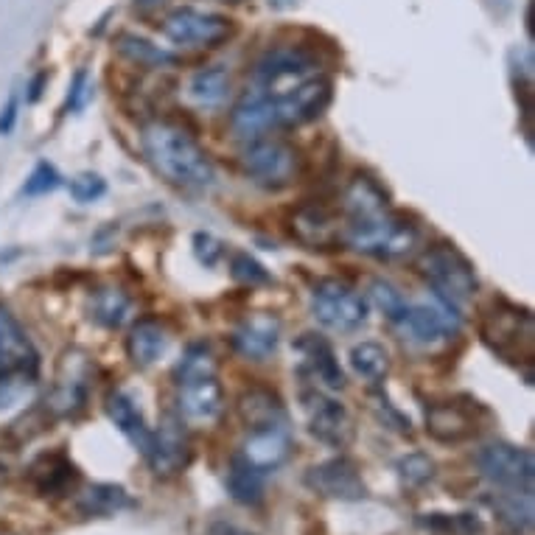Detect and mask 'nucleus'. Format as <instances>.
Segmentation results:
<instances>
[{
  "mask_svg": "<svg viewBox=\"0 0 535 535\" xmlns=\"http://www.w3.org/2000/svg\"><path fill=\"white\" fill-rule=\"evenodd\" d=\"M292 233L309 250H331L342 239L337 219L325 211L323 205H303L292 216Z\"/></svg>",
  "mask_w": 535,
  "mask_h": 535,
  "instance_id": "412c9836",
  "label": "nucleus"
},
{
  "mask_svg": "<svg viewBox=\"0 0 535 535\" xmlns=\"http://www.w3.org/2000/svg\"><path fill=\"white\" fill-rule=\"evenodd\" d=\"M345 211L351 219L387 211V194L370 177H356L345 191Z\"/></svg>",
  "mask_w": 535,
  "mask_h": 535,
  "instance_id": "f704fd0d",
  "label": "nucleus"
},
{
  "mask_svg": "<svg viewBox=\"0 0 535 535\" xmlns=\"http://www.w3.org/2000/svg\"><path fill=\"white\" fill-rule=\"evenodd\" d=\"M281 342V320L275 314L258 311L250 314L239 323V328L233 331V348L250 362H264L272 353L278 351Z\"/></svg>",
  "mask_w": 535,
  "mask_h": 535,
  "instance_id": "dca6fc26",
  "label": "nucleus"
},
{
  "mask_svg": "<svg viewBox=\"0 0 535 535\" xmlns=\"http://www.w3.org/2000/svg\"><path fill=\"white\" fill-rule=\"evenodd\" d=\"M208 535H253V533L241 530V527H236V524H227V521H216Z\"/></svg>",
  "mask_w": 535,
  "mask_h": 535,
  "instance_id": "49530a36",
  "label": "nucleus"
},
{
  "mask_svg": "<svg viewBox=\"0 0 535 535\" xmlns=\"http://www.w3.org/2000/svg\"><path fill=\"white\" fill-rule=\"evenodd\" d=\"M177 404L188 421L211 423L222 415L225 393H222V384L216 381V376L177 381Z\"/></svg>",
  "mask_w": 535,
  "mask_h": 535,
  "instance_id": "f3484780",
  "label": "nucleus"
},
{
  "mask_svg": "<svg viewBox=\"0 0 535 535\" xmlns=\"http://www.w3.org/2000/svg\"><path fill=\"white\" fill-rule=\"evenodd\" d=\"M3 479H6V468L0 465V482H3Z\"/></svg>",
  "mask_w": 535,
  "mask_h": 535,
  "instance_id": "3c124183",
  "label": "nucleus"
},
{
  "mask_svg": "<svg viewBox=\"0 0 535 535\" xmlns=\"http://www.w3.org/2000/svg\"><path fill=\"white\" fill-rule=\"evenodd\" d=\"M37 373V353L9 311L0 306V376Z\"/></svg>",
  "mask_w": 535,
  "mask_h": 535,
  "instance_id": "6ab92c4d",
  "label": "nucleus"
},
{
  "mask_svg": "<svg viewBox=\"0 0 535 535\" xmlns=\"http://www.w3.org/2000/svg\"><path fill=\"white\" fill-rule=\"evenodd\" d=\"M76 468H73L62 454H43L37 463L31 465V479L40 493H62L68 491V485L76 482Z\"/></svg>",
  "mask_w": 535,
  "mask_h": 535,
  "instance_id": "c756f323",
  "label": "nucleus"
},
{
  "mask_svg": "<svg viewBox=\"0 0 535 535\" xmlns=\"http://www.w3.org/2000/svg\"><path fill=\"white\" fill-rule=\"evenodd\" d=\"M370 297H373V303L379 306V311L384 314V317H390V320H401L404 317V311H407V300H404V295L395 289L393 283L387 281H376L373 286H370Z\"/></svg>",
  "mask_w": 535,
  "mask_h": 535,
  "instance_id": "58836bf2",
  "label": "nucleus"
},
{
  "mask_svg": "<svg viewBox=\"0 0 535 535\" xmlns=\"http://www.w3.org/2000/svg\"><path fill=\"white\" fill-rule=\"evenodd\" d=\"M166 348H169V334L157 320H141L129 331L127 351L135 365H155L157 359L166 353Z\"/></svg>",
  "mask_w": 535,
  "mask_h": 535,
  "instance_id": "a878e982",
  "label": "nucleus"
},
{
  "mask_svg": "<svg viewBox=\"0 0 535 535\" xmlns=\"http://www.w3.org/2000/svg\"><path fill=\"white\" fill-rule=\"evenodd\" d=\"M239 415L247 432L269 429V426H286V409L281 398L264 387H253L239 398Z\"/></svg>",
  "mask_w": 535,
  "mask_h": 535,
  "instance_id": "b1692460",
  "label": "nucleus"
},
{
  "mask_svg": "<svg viewBox=\"0 0 535 535\" xmlns=\"http://www.w3.org/2000/svg\"><path fill=\"white\" fill-rule=\"evenodd\" d=\"M267 3L269 6H275V9H292L300 0H267Z\"/></svg>",
  "mask_w": 535,
  "mask_h": 535,
  "instance_id": "09e8293b",
  "label": "nucleus"
},
{
  "mask_svg": "<svg viewBox=\"0 0 535 535\" xmlns=\"http://www.w3.org/2000/svg\"><path fill=\"white\" fill-rule=\"evenodd\" d=\"M135 3H138L141 9H157V6H163L166 0H135Z\"/></svg>",
  "mask_w": 535,
  "mask_h": 535,
  "instance_id": "8fccbe9b",
  "label": "nucleus"
},
{
  "mask_svg": "<svg viewBox=\"0 0 535 535\" xmlns=\"http://www.w3.org/2000/svg\"><path fill=\"white\" fill-rule=\"evenodd\" d=\"M143 457H146V463H149V468L155 471L157 477L180 474L188 465V460H191V443H188L183 423L177 421L174 415H169L163 421V426L157 432H152Z\"/></svg>",
  "mask_w": 535,
  "mask_h": 535,
  "instance_id": "4468645a",
  "label": "nucleus"
},
{
  "mask_svg": "<svg viewBox=\"0 0 535 535\" xmlns=\"http://www.w3.org/2000/svg\"><path fill=\"white\" fill-rule=\"evenodd\" d=\"M90 317L104 328H121L132 317V297L118 286H104L90 297Z\"/></svg>",
  "mask_w": 535,
  "mask_h": 535,
  "instance_id": "c85d7f7f",
  "label": "nucleus"
},
{
  "mask_svg": "<svg viewBox=\"0 0 535 535\" xmlns=\"http://www.w3.org/2000/svg\"><path fill=\"white\" fill-rule=\"evenodd\" d=\"M104 191H107V183L93 171H85L71 180V197L76 202H96L99 197H104Z\"/></svg>",
  "mask_w": 535,
  "mask_h": 535,
  "instance_id": "a19ab883",
  "label": "nucleus"
},
{
  "mask_svg": "<svg viewBox=\"0 0 535 535\" xmlns=\"http://www.w3.org/2000/svg\"><path fill=\"white\" fill-rule=\"evenodd\" d=\"M311 73H317V59L300 45H283L272 48L255 65L253 79L258 90L264 93H281L286 87L297 85L300 79H306Z\"/></svg>",
  "mask_w": 535,
  "mask_h": 535,
  "instance_id": "9b49d317",
  "label": "nucleus"
},
{
  "mask_svg": "<svg viewBox=\"0 0 535 535\" xmlns=\"http://www.w3.org/2000/svg\"><path fill=\"white\" fill-rule=\"evenodd\" d=\"M272 127H278L275 104L258 87H255L253 93L241 96V101L230 113V129L236 132V138H241V141H258Z\"/></svg>",
  "mask_w": 535,
  "mask_h": 535,
  "instance_id": "a211bd4d",
  "label": "nucleus"
},
{
  "mask_svg": "<svg viewBox=\"0 0 535 535\" xmlns=\"http://www.w3.org/2000/svg\"><path fill=\"white\" fill-rule=\"evenodd\" d=\"M303 404V415H306V426H309L311 437H317L320 443L331 446V449H348L356 435V426L348 409L323 390H306L300 395Z\"/></svg>",
  "mask_w": 535,
  "mask_h": 535,
  "instance_id": "6e6552de",
  "label": "nucleus"
},
{
  "mask_svg": "<svg viewBox=\"0 0 535 535\" xmlns=\"http://www.w3.org/2000/svg\"><path fill=\"white\" fill-rule=\"evenodd\" d=\"M289 451H292L289 426H269V429L250 432L247 443H244V457L261 471L278 468L289 457Z\"/></svg>",
  "mask_w": 535,
  "mask_h": 535,
  "instance_id": "4be33fe9",
  "label": "nucleus"
},
{
  "mask_svg": "<svg viewBox=\"0 0 535 535\" xmlns=\"http://www.w3.org/2000/svg\"><path fill=\"white\" fill-rule=\"evenodd\" d=\"M15 118H17V96H12L9 104H6V110H3V115H0V132H3V135H6V132H12V127H15Z\"/></svg>",
  "mask_w": 535,
  "mask_h": 535,
  "instance_id": "a18cd8bd",
  "label": "nucleus"
},
{
  "mask_svg": "<svg viewBox=\"0 0 535 535\" xmlns=\"http://www.w3.org/2000/svg\"><path fill=\"white\" fill-rule=\"evenodd\" d=\"M351 367L359 379L379 384L390 373V353L379 342H359L351 351Z\"/></svg>",
  "mask_w": 535,
  "mask_h": 535,
  "instance_id": "72a5a7b5",
  "label": "nucleus"
},
{
  "mask_svg": "<svg viewBox=\"0 0 535 535\" xmlns=\"http://www.w3.org/2000/svg\"><path fill=\"white\" fill-rule=\"evenodd\" d=\"M87 96V71H79L71 82V96H68V110H79Z\"/></svg>",
  "mask_w": 535,
  "mask_h": 535,
  "instance_id": "c03bdc74",
  "label": "nucleus"
},
{
  "mask_svg": "<svg viewBox=\"0 0 535 535\" xmlns=\"http://www.w3.org/2000/svg\"><path fill=\"white\" fill-rule=\"evenodd\" d=\"M395 325L404 334V339L423 345V348H432V345H440V342L454 337L457 328H460V320L451 317L449 306L415 303V306H407L404 317L395 320Z\"/></svg>",
  "mask_w": 535,
  "mask_h": 535,
  "instance_id": "ddd939ff",
  "label": "nucleus"
},
{
  "mask_svg": "<svg viewBox=\"0 0 535 535\" xmlns=\"http://www.w3.org/2000/svg\"><path fill=\"white\" fill-rule=\"evenodd\" d=\"M297 353H300V370L309 379L320 381L328 390H342L345 387V373L334 359V351L325 339L314 334H303L297 339Z\"/></svg>",
  "mask_w": 535,
  "mask_h": 535,
  "instance_id": "aec40b11",
  "label": "nucleus"
},
{
  "mask_svg": "<svg viewBox=\"0 0 535 535\" xmlns=\"http://www.w3.org/2000/svg\"><path fill=\"white\" fill-rule=\"evenodd\" d=\"M426 432L440 443H460L477 435V421L460 404H435L426 412Z\"/></svg>",
  "mask_w": 535,
  "mask_h": 535,
  "instance_id": "5701e85b",
  "label": "nucleus"
},
{
  "mask_svg": "<svg viewBox=\"0 0 535 535\" xmlns=\"http://www.w3.org/2000/svg\"><path fill=\"white\" fill-rule=\"evenodd\" d=\"M499 521L510 527L513 533H524L533 527V496L530 493H499L491 502Z\"/></svg>",
  "mask_w": 535,
  "mask_h": 535,
  "instance_id": "473e14b6",
  "label": "nucleus"
},
{
  "mask_svg": "<svg viewBox=\"0 0 535 535\" xmlns=\"http://www.w3.org/2000/svg\"><path fill=\"white\" fill-rule=\"evenodd\" d=\"M194 253L205 267H216L219 258H222V244L213 239L211 233H197L194 236Z\"/></svg>",
  "mask_w": 535,
  "mask_h": 535,
  "instance_id": "37998d69",
  "label": "nucleus"
},
{
  "mask_svg": "<svg viewBox=\"0 0 535 535\" xmlns=\"http://www.w3.org/2000/svg\"><path fill=\"white\" fill-rule=\"evenodd\" d=\"M163 34L174 45L185 48H213L233 37V20L199 9H177L163 20Z\"/></svg>",
  "mask_w": 535,
  "mask_h": 535,
  "instance_id": "9d476101",
  "label": "nucleus"
},
{
  "mask_svg": "<svg viewBox=\"0 0 535 535\" xmlns=\"http://www.w3.org/2000/svg\"><path fill=\"white\" fill-rule=\"evenodd\" d=\"M345 241L356 253L379 258V261H398L418 247V230L387 208V211L351 219V225L345 227Z\"/></svg>",
  "mask_w": 535,
  "mask_h": 535,
  "instance_id": "f03ea898",
  "label": "nucleus"
},
{
  "mask_svg": "<svg viewBox=\"0 0 535 535\" xmlns=\"http://www.w3.org/2000/svg\"><path fill=\"white\" fill-rule=\"evenodd\" d=\"M45 82V73H40L37 79H34V85H31V93H29V101H37L40 99V87H43Z\"/></svg>",
  "mask_w": 535,
  "mask_h": 535,
  "instance_id": "de8ad7c7",
  "label": "nucleus"
},
{
  "mask_svg": "<svg viewBox=\"0 0 535 535\" xmlns=\"http://www.w3.org/2000/svg\"><path fill=\"white\" fill-rule=\"evenodd\" d=\"M421 275L437 289V295L446 303H463L477 295V272L468 264V258L460 255L449 244H437L426 250L421 258Z\"/></svg>",
  "mask_w": 535,
  "mask_h": 535,
  "instance_id": "7ed1b4c3",
  "label": "nucleus"
},
{
  "mask_svg": "<svg viewBox=\"0 0 535 535\" xmlns=\"http://www.w3.org/2000/svg\"><path fill=\"white\" fill-rule=\"evenodd\" d=\"M230 93V73L225 68H202L188 79V99L199 107H219Z\"/></svg>",
  "mask_w": 535,
  "mask_h": 535,
  "instance_id": "7c9ffc66",
  "label": "nucleus"
},
{
  "mask_svg": "<svg viewBox=\"0 0 535 535\" xmlns=\"http://www.w3.org/2000/svg\"><path fill=\"white\" fill-rule=\"evenodd\" d=\"M241 166L250 174V180L269 191H281L292 185L300 174V155L289 143L258 138L241 152Z\"/></svg>",
  "mask_w": 535,
  "mask_h": 535,
  "instance_id": "39448f33",
  "label": "nucleus"
},
{
  "mask_svg": "<svg viewBox=\"0 0 535 535\" xmlns=\"http://www.w3.org/2000/svg\"><path fill=\"white\" fill-rule=\"evenodd\" d=\"M477 465L482 477L496 488L513 493H533L535 463L533 454L507 443H491L477 454Z\"/></svg>",
  "mask_w": 535,
  "mask_h": 535,
  "instance_id": "0eeeda50",
  "label": "nucleus"
},
{
  "mask_svg": "<svg viewBox=\"0 0 535 535\" xmlns=\"http://www.w3.org/2000/svg\"><path fill=\"white\" fill-rule=\"evenodd\" d=\"M115 51L124 59H129L132 65H141V68H166V65L177 62V57L169 54L166 48L149 43L146 37H138V34H118L115 37Z\"/></svg>",
  "mask_w": 535,
  "mask_h": 535,
  "instance_id": "2f4dec72",
  "label": "nucleus"
},
{
  "mask_svg": "<svg viewBox=\"0 0 535 535\" xmlns=\"http://www.w3.org/2000/svg\"><path fill=\"white\" fill-rule=\"evenodd\" d=\"M227 3H239V0H227Z\"/></svg>",
  "mask_w": 535,
  "mask_h": 535,
  "instance_id": "603ef678",
  "label": "nucleus"
},
{
  "mask_svg": "<svg viewBox=\"0 0 535 535\" xmlns=\"http://www.w3.org/2000/svg\"><path fill=\"white\" fill-rule=\"evenodd\" d=\"M90 381H93L90 356L79 348L65 351L62 362H59L54 390L48 395V409L57 418H68V415L82 412L87 404V395H90Z\"/></svg>",
  "mask_w": 535,
  "mask_h": 535,
  "instance_id": "1a4fd4ad",
  "label": "nucleus"
},
{
  "mask_svg": "<svg viewBox=\"0 0 535 535\" xmlns=\"http://www.w3.org/2000/svg\"><path fill=\"white\" fill-rule=\"evenodd\" d=\"M311 314L328 331L351 334L365 325L367 303L348 283L328 278L311 289Z\"/></svg>",
  "mask_w": 535,
  "mask_h": 535,
  "instance_id": "20e7f679",
  "label": "nucleus"
},
{
  "mask_svg": "<svg viewBox=\"0 0 535 535\" xmlns=\"http://www.w3.org/2000/svg\"><path fill=\"white\" fill-rule=\"evenodd\" d=\"M205 376H216V359H213L211 348L191 345L183 353V359L177 362V367H174V381L205 379Z\"/></svg>",
  "mask_w": 535,
  "mask_h": 535,
  "instance_id": "c9c22d12",
  "label": "nucleus"
},
{
  "mask_svg": "<svg viewBox=\"0 0 535 535\" xmlns=\"http://www.w3.org/2000/svg\"><path fill=\"white\" fill-rule=\"evenodd\" d=\"M227 491L239 505H258L264 499V471L255 468L244 454L233 457L227 471Z\"/></svg>",
  "mask_w": 535,
  "mask_h": 535,
  "instance_id": "bb28decb",
  "label": "nucleus"
},
{
  "mask_svg": "<svg viewBox=\"0 0 535 535\" xmlns=\"http://www.w3.org/2000/svg\"><path fill=\"white\" fill-rule=\"evenodd\" d=\"M482 334L488 339L493 351L507 356L510 362H519L521 356L533 359L535 351V331H533V317L527 311L510 309V306H502V309H493L488 317H485V328Z\"/></svg>",
  "mask_w": 535,
  "mask_h": 535,
  "instance_id": "f8f14e48",
  "label": "nucleus"
},
{
  "mask_svg": "<svg viewBox=\"0 0 535 535\" xmlns=\"http://www.w3.org/2000/svg\"><path fill=\"white\" fill-rule=\"evenodd\" d=\"M230 272L233 278L247 286H261V283H269V272L255 258H250L247 253H236L233 261H230Z\"/></svg>",
  "mask_w": 535,
  "mask_h": 535,
  "instance_id": "ea45409f",
  "label": "nucleus"
},
{
  "mask_svg": "<svg viewBox=\"0 0 535 535\" xmlns=\"http://www.w3.org/2000/svg\"><path fill=\"white\" fill-rule=\"evenodd\" d=\"M107 415H110V421L118 426V432L121 435H127V440L135 446V449L146 451L149 446V426L143 421V412L138 409V404L129 398L127 393H121V390H115V393L107 395Z\"/></svg>",
  "mask_w": 535,
  "mask_h": 535,
  "instance_id": "393cba45",
  "label": "nucleus"
},
{
  "mask_svg": "<svg viewBox=\"0 0 535 535\" xmlns=\"http://www.w3.org/2000/svg\"><path fill=\"white\" fill-rule=\"evenodd\" d=\"M423 524L440 535H479L482 533V524L477 516L471 513H457V516H446V513H435L429 519H423Z\"/></svg>",
  "mask_w": 535,
  "mask_h": 535,
  "instance_id": "e433bc0d",
  "label": "nucleus"
},
{
  "mask_svg": "<svg viewBox=\"0 0 535 535\" xmlns=\"http://www.w3.org/2000/svg\"><path fill=\"white\" fill-rule=\"evenodd\" d=\"M59 185V174L54 166H48V163H40L37 169L31 171L29 183H26V194L29 197H40V194H48V191H54Z\"/></svg>",
  "mask_w": 535,
  "mask_h": 535,
  "instance_id": "79ce46f5",
  "label": "nucleus"
},
{
  "mask_svg": "<svg viewBox=\"0 0 535 535\" xmlns=\"http://www.w3.org/2000/svg\"><path fill=\"white\" fill-rule=\"evenodd\" d=\"M79 513L82 516H101V519H110L121 510H129L132 507V499L129 493L121 488V485H107V482H99V485H90L85 493H79Z\"/></svg>",
  "mask_w": 535,
  "mask_h": 535,
  "instance_id": "cd10ccee",
  "label": "nucleus"
},
{
  "mask_svg": "<svg viewBox=\"0 0 535 535\" xmlns=\"http://www.w3.org/2000/svg\"><path fill=\"white\" fill-rule=\"evenodd\" d=\"M306 485L320 496L345 499V502L362 499L367 493L359 468L348 457H334V460H325L320 465H311L306 471Z\"/></svg>",
  "mask_w": 535,
  "mask_h": 535,
  "instance_id": "2eb2a0df",
  "label": "nucleus"
},
{
  "mask_svg": "<svg viewBox=\"0 0 535 535\" xmlns=\"http://www.w3.org/2000/svg\"><path fill=\"white\" fill-rule=\"evenodd\" d=\"M143 152L171 185L199 191L213 185V163L185 129L174 124H152L143 129Z\"/></svg>",
  "mask_w": 535,
  "mask_h": 535,
  "instance_id": "f257e3e1",
  "label": "nucleus"
},
{
  "mask_svg": "<svg viewBox=\"0 0 535 535\" xmlns=\"http://www.w3.org/2000/svg\"><path fill=\"white\" fill-rule=\"evenodd\" d=\"M398 477L407 488H421V485H426L429 479L435 477V463L421 451L407 454V457L398 460Z\"/></svg>",
  "mask_w": 535,
  "mask_h": 535,
  "instance_id": "4c0bfd02",
  "label": "nucleus"
},
{
  "mask_svg": "<svg viewBox=\"0 0 535 535\" xmlns=\"http://www.w3.org/2000/svg\"><path fill=\"white\" fill-rule=\"evenodd\" d=\"M269 99L275 104L278 127H300V124H309L314 118H320L328 110L331 82L325 79L323 73H311L306 79H300L297 85L286 87L281 93H272Z\"/></svg>",
  "mask_w": 535,
  "mask_h": 535,
  "instance_id": "423d86ee",
  "label": "nucleus"
}]
</instances>
